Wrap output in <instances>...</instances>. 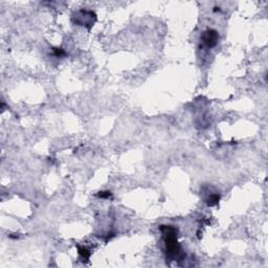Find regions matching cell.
<instances>
[{
	"label": "cell",
	"instance_id": "1",
	"mask_svg": "<svg viewBox=\"0 0 268 268\" xmlns=\"http://www.w3.org/2000/svg\"><path fill=\"white\" fill-rule=\"evenodd\" d=\"M160 230L164 235L168 254L172 257H177L180 252V246L177 242V229L170 225H162Z\"/></svg>",
	"mask_w": 268,
	"mask_h": 268
},
{
	"label": "cell",
	"instance_id": "2",
	"mask_svg": "<svg viewBox=\"0 0 268 268\" xmlns=\"http://www.w3.org/2000/svg\"><path fill=\"white\" fill-rule=\"evenodd\" d=\"M219 39V35L216 30H207L205 32H203L201 36V40L203 42L204 45H206L207 47H214L217 44Z\"/></svg>",
	"mask_w": 268,
	"mask_h": 268
},
{
	"label": "cell",
	"instance_id": "3",
	"mask_svg": "<svg viewBox=\"0 0 268 268\" xmlns=\"http://www.w3.org/2000/svg\"><path fill=\"white\" fill-rule=\"evenodd\" d=\"M92 18L95 19V15L92 12H89V11H81L79 13V15L76 16V23L81 24L83 26L86 25H91L93 24V21H92Z\"/></svg>",
	"mask_w": 268,
	"mask_h": 268
},
{
	"label": "cell",
	"instance_id": "4",
	"mask_svg": "<svg viewBox=\"0 0 268 268\" xmlns=\"http://www.w3.org/2000/svg\"><path fill=\"white\" fill-rule=\"evenodd\" d=\"M79 254H80V256L82 257L85 261L88 260L90 254H91L89 250L87 249V248H85V247H79Z\"/></svg>",
	"mask_w": 268,
	"mask_h": 268
},
{
	"label": "cell",
	"instance_id": "5",
	"mask_svg": "<svg viewBox=\"0 0 268 268\" xmlns=\"http://www.w3.org/2000/svg\"><path fill=\"white\" fill-rule=\"evenodd\" d=\"M219 199H220V196H219V195H216V194L210 195V196L208 197V199H207V204H208V205H210V206L216 205V204L218 203Z\"/></svg>",
	"mask_w": 268,
	"mask_h": 268
},
{
	"label": "cell",
	"instance_id": "6",
	"mask_svg": "<svg viewBox=\"0 0 268 268\" xmlns=\"http://www.w3.org/2000/svg\"><path fill=\"white\" fill-rule=\"evenodd\" d=\"M54 51L55 54H56V56H59V57L64 56L65 55V51L63 49H61V48H54Z\"/></svg>",
	"mask_w": 268,
	"mask_h": 268
},
{
	"label": "cell",
	"instance_id": "7",
	"mask_svg": "<svg viewBox=\"0 0 268 268\" xmlns=\"http://www.w3.org/2000/svg\"><path fill=\"white\" fill-rule=\"evenodd\" d=\"M110 192H102L100 194V197H102V198H107V197L110 196Z\"/></svg>",
	"mask_w": 268,
	"mask_h": 268
}]
</instances>
